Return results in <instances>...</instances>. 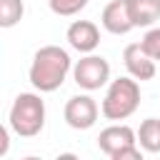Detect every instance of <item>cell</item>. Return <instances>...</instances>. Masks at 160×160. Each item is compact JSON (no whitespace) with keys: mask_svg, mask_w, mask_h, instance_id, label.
Returning <instances> with one entry per match:
<instances>
[{"mask_svg":"<svg viewBox=\"0 0 160 160\" xmlns=\"http://www.w3.org/2000/svg\"><path fill=\"white\" fill-rule=\"evenodd\" d=\"M70 68H72V60H70L68 50H62L60 45H45L32 55L28 75H30V82L35 90L52 92L65 82Z\"/></svg>","mask_w":160,"mask_h":160,"instance_id":"6da1fadb","label":"cell"},{"mask_svg":"<svg viewBox=\"0 0 160 160\" xmlns=\"http://www.w3.org/2000/svg\"><path fill=\"white\" fill-rule=\"evenodd\" d=\"M8 122L15 135L20 138H35L45 125V102L35 92H20L12 100Z\"/></svg>","mask_w":160,"mask_h":160,"instance_id":"7a4b0ae2","label":"cell"},{"mask_svg":"<svg viewBox=\"0 0 160 160\" xmlns=\"http://www.w3.org/2000/svg\"><path fill=\"white\" fill-rule=\"evenodd\" d=\"M138 105H140V85L130 75V78H118L108 85L100 110L102 118L108 120H125L138 110Z\"/></svg>","mask_w":160,"mask_h":160,"instance_id":"3957f363","label":"cell"},{"mask_svg":"<svg viewBox=\"0 0 160 160\" xmlns=\"http://www.w3.org/2000/svg\"><path fill=\"white\" fill-rule=\"evenodd\" d=\"M72 78L78 82V88L82 90H100L108 80H110V62L100 55H85L75 62L72 68Z\"/></svg>","mask_w":160,"mask_h":160,"instance_id":"277c9868","label":"cell"},{"mask_svg":"<svg viewBox=\"0 0 160 160\" xmlns=\"http://www.w3.org/2000/svg\"><path fill=\"white\" fill-rule=\"evenodd\" d=\"M102 110L98 108V102L90 98V95H72L68 102H65V110H62V118L65 122L72 128V130H88L95 125L98 115Z\"/></svg>","mask_w":160,"mask_h":160,"instance_id":"5b68a950","label":"cell"},{"mask_svg":"<svg viewBox=\"0 0 160 160\" xmlns=\"http://www.w3.org/2000/svg\"><path fill=\"white\" fill-rule=\"evenodd\" d=\"M122 62H125V70L135 78V80H152L155 78V60L142 50L140 42H130L125 50H122Z\"/></svg>","mask_w":160,"mask_h":160,"instance_id":"8992f818","label":"cell"},{"mask_svg":"<svg viewBox=\"0 0 160 160\" xmlns=\"http://www.w3.org/2000/svg\"><path fill=\"white\" fill-rule=\"evenodd\" d=\"M65 38H68V42H70L72 50L85 52V55L92 52V50L100 45V30H98V25H95L92 20H75V22L68 28Z\"/></svg>","mask_w":160,"mask_h":160,"instance_id":"52a82bcc","label":"cell"},{"mask_svg":"<svg viewBox=\"0 0 160 160\" xmlns=\"http://www.w3.org/2000/svg\"><path fill=\"white\" fill-rule=\"evenodd\" d=\"M135 140H138V132H135L132 128H128V125H110V128H105V130L98 135V148H100L108 158H112V155L120 152L122 148L135 145Z\"/></svg>","mask_w":160,"mask_h":160,"instance_id":"ba28073f","label":"cell"},{"mask_svg":"<svg viewBox=\"0 0 160 160\" xmlns=\"http://www.w3.org/2000/svg\"><path fill=\"white\" fill-rule=\"evenodd\" d=\"M100 20H102V28H105L108 32H112V35H125V32H130V30L135 28L132 20H130L128 2H125V0H112V2H108V5L102 8Z\"/></svg>","mask_w":160,"mask_h":160,"instance_id":"9c48e42d","label":"cell"},{"mask_svg":"<svg viewBox=\"0 0 160 160\" xmlns=\"http://www.w3.org/2000/svg\"><path fill=\"white\" fill-rule=\"evenodd\" d=\"M135 28H150L160 20V0H125Z\"/></svg>","mask_w":160,"mask_h":160,"instance_id":"30bf717a","label":"cell"},{"mask_svg":"<svg viewBox=\"0 0 160 160\" xmlns=\"http://www.w3.org/2000/svg\"><path fill=\"white\" fill-rule=\"evenodd\" d=\"M138 140L145 152H160V120L158 118L142 120L138 130Z\"/></svg>","mask_w":160,"mask_h":160,"instance_id":"8fae6325","label":"cell"},{"mask_svg":"<svg viewBox=\"0 0 160 160\" xmlns=\"http://www.w3.org/2000/svg\"><path fill=\"white\" fill-rule=\"evenodd\" d=\"M22 0H0V28H12L22 20Z\"/></svg>","mask_w":160,"mask_h":160,"instance_id":"7c38bea8","label":"cell"},{"mask_svg":"<svg viewBox=\"0 0 160 160\" xmlns=\"http://www.w3.org/2000/svg\"><path fill=\"white\" fill-rule=\"evenodd\" d=\"M48 5H50V10H52L55 15L70 18V15H78V12L88 5V0H48Z\"/></svg>","mask_w":160,"mask_h":160,"instance_id":"4fadbf2b","label":"cell"},{"mask_svg":"<svg viewBox=\"0 0 160 160\" xmlns=\"http://www.w3.org/2000/svg\"><path fill=\"white\" fill-rule=\"evenodd\" d=\"M140 45H142V50H145V52H148L152 60H160V28L148 30V32L142 35Z\"/></svg>","mask_w":160,"mask_h":160,"instance_id":"5bb4252c","label":"cell"},{"mask_svg":"<svg viewBox=\"0 0 160 160\" xmlns=\"http://www.w3.org/2000/svg\"><path fill=\"white\" fill-rule=\"evenodd\" d=\"M110 160H142V152H140L138 145H128V148H122L120 152H115Z\"/></svg>","mask_w":160,"mask_h":160,"instance_id":"9a60e30c","label":"cell"},{"mask_svg":"<svg viewBox=\"0 0 160 160\" xmlns=\"http://www.w3.org/2000/svg\"><path fill=\"white\" fill-rule=\"evenodd\" d=\"M8 152V128H0V155Z\"/></svg>","mask_w":160,"mask_h":160,"instance_id":"2e32d148","label":"cell"}]
</instances>
